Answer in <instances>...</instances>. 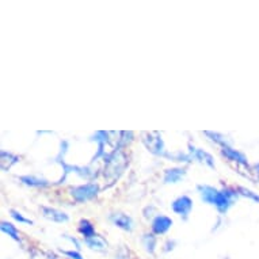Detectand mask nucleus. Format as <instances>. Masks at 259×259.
<instances>
[{
	"mask_svg": "<svg viewBox=\"0 0 259 259\" xmlns=\"http://www.w3.org/2000/svg\"><path fill=\"white\" fill-rule=\"evenodd\" d=\"M191 152H194L195 159H198V160H201V162H205V163H208L210 167H214L213 159H212V156H210L209 154H206V152H204V151H201V150H195V148H193V150H191Z\"/></svg>",
	"mask_w": 259,
	"mask_h": 259,
	"instance_id": "nucleus-12",
	"label": "nucleus"
},
{
	"mask_svg": "<svg viewBox=\"0 0 259 259\" xmlns=\"http://www.w3.org/2000/svg\"><path fill=\"white\" fill-rule=\"evenodd\" d=\"M183 175H184V170L182 169L167 170L165 176L166 183H176V182H179V179L183 176Z\"/></svg>",
	"mask_w": 259,
	"mask_h": 259,
	"instance_id": "nucleus-8",
	"label": "nucleus"
},
{
	"mask_svg": "<svg viewBox=\"0 0 259 259\" xmlns=\"http://www.w3.org/2000/svg\"><path fill=\"white\" fill-rule=\"evenodd\" d=\"M42 212H44V216H45L46 219L52 220V221H55V223H65V221H68V214H65L64 212H60V210L57 209H53V208H42Z\"/></svg>",
	"mask_w": 259,
	"mask_h": 259,
	"instance_id": "nucleus-5",
	"label": "nucleus"
},
{
	"mask_svg": "<svg viewBox=\"0 0 259 259\" xmlns=\"http://www.w3.org/2000/svg\"><path fill=\"white\" fill-rule=\"evenodd\" d=\"M223 152L228 156L229 159L236 160V162H239V163H242V165H244V166L247 165V160H246V158H244L243 155L239 154V152H236L235 150H231L229 147H224Z\"/></svg>",
	"mask_w": 259,
	"mask_h": 259,
	"instance_id": "nucleus-10",
	"label": "nucleus"
},
{
	"mask_svg": "<svg viewBox=\"0 0 259 259\" xmlns=\"http://www.w3.org/2000/svg\"><path fill=\"white\" fill-rule=\"evenodd\" d=\"M98 184L95 183H87V184H83V186H78L75 189H72V195L75 197L76 201H79V202H85V201H88L91 199L92 197L96 195L98 193Z\"/></svg>",
	"mask_w": 259,
	"mask_h": 259,
	"instance_id": "nucleus-2",
	"label": "nucleus"
},
{
	"mask_svg": "<svg viewBox=\"0 0 259 259\" xmlns=\"http://www.w3.org/2000/svg\"><path fill=\"white\" fill-rule=\"evenodd\" d=\"M240 191H243L244 195H249L250 198L255 199V201H259V195H255L253 191H250V190H247V189H240Z\"/></svg>",
	"mask_w": 259,
	"mask_h": 259,
	"instance_id": "nucleus-17",
	"label": "nucleus"
},
{
	"mask_svg": "<svg viewBox=\"0 0 259 259\" xmlns=\"http://www.w3.org/2000/svg\"><path fill=\"white\" fill-rule=\"evenodd\" d=\"M111 220H113V223L117 227H120V228L125 229V231H130L132 229V220L128 216H125V214H113Z\"/></svg>",
	"mask_w": 259,
	"mask_h": 259,
	"instance_id": "nucleus-7",
	"label": "nucleus"
},
{
	"mask_svg": "<svg viewBox=\"0 0 259 259\" xmlns=\"http://www.w3.org/2000/svg\"><path fill=\"white\" fill-rule=\"evenodd\" d=\"M86 244H87L88 247H91V249L99 250V251L105 250L106 247L105 240L102 239V238H99V236H94V238H90V239H86Z\"/></svg>",
	"mask_w": 259,
	"mask_h": 259,
	"instance_id": "nucleus-11",
	"label": "nucleus"
},
{
	"mask_svg": "<svg viewBox=\"0 0 259 259\" xmlns=\"http://www.w3.org/2000/svg\"><path fill=\"white\" fill-rule=\"evenodd\" d=\"M80 232L85 235L86 239H90V238L96 236V235H95L94 227H92L91 223H88L87 220H82V221H80Z\"/></svg>",
	"mask_w": 259,
	"mask_h": 259,
	"instance_id": "nucleus-9",
	"label": "nucleus"
},
{
	"mask_svg": "<svg viewBox=\"0 0 259 259\" xmlns=\"http://www.w3.org/2000/svg\"><path fill=\"white\" fill-rule=\"evenodd\" d=\"M11 214H12V217L16 220V221H19V223H23V224H33V221L29 219H25L19 212H16V210H11Z\"/></svg>",
	"mask_w": 259,
	"mask_h": 259,
	"instance_id": "nucleus-16",
	"label": "nucleus"
},
{
	"mask_svg": "<svg viewBox=\"0 0 259 259\" xmlns=\"http://www.w3.org/2000/svg\"><path fill=\"white\" fill-rule=\"evenodd\" d=\"M171 225H173V220L166 216H158L152 223V228L155 234H166Z\"/></svg>",
	"mask_w": 259,
	"mask_h": 259,
	"instance_id": "nucleus-4",
	"label": "nucleus"
},
{
	"mask_svg": "<svg viewBox=\"0 0 259 259\" xmlns=\"http://www.w3.org/2000/svg\"><path fill=\"white\" fill-rule=\"evenodd\" d=\"M143 242H144L145 249L148 250L151 254H152L155 250V244H156V239H155L154 235H144V239H143Z\"/></svg>",
	"mask_w": 259,
	"mask_h": 259,
	"instance_id": "nucleus-15",
	"label": "nucleus"
},
{
	"mask_svg": "<svg viewBox=\"0 0 259 259\" xmlns=\"http://www.w3.org/2000/svg\"><path fill=\"white\" fill-rule=\"evenodd\" d=\"M198 190L201 191V197L205 202L216 205L221 213L227 212V209L232 205V198L236 197V193H234V191H229V190L219 191L210 186H198Z\"/></svg>",
	"mask_w": 259,
	"mask_h": 259,
	"instance_id": "nucleus-1",
	"label": "nucleus"
},
{
	"mask_svg": "<svg viewBox=\"0 0 259 259\" xmlns=\"http://www.w3.org/2000/svg\"><path fill=\"white\" fill-rule=\"evenodd\" d=\"M145 141H147V144H148V148H150L154 154H163V141H162V137H160L158 133H156V137H154V135H150L145 139Z\"/></svg>",
	"mask_w": 259,
	"mask_h": 259,
	"instance_id": "nucleus-6",
	"label": "nucleus"
},
{
	"mask_svg": "<svg viewBox=\"0 0 259 259\" xmlns=\"http://www.w3.org/2000/svg\"><path fill=\"white\" fill-rule=\"evenodd\" d=\"M193 208V202H191V199L189 197H179L178 199H175L174 202H173V210H174L175 213H178L179 216H182L183 219H187V216H189L190 210Z\"/></svg>",
	"mask_w": 259,
	"mask_h": 259,
	"instance_id": "nucleus-3",
	"label": "nucleus"
},
{
	"mask_svg": "<svg viewBox=\"0 0 259 259\" xmlns=\"http://www.w3.org/2000/svg\"><path fill=\"white\" fill-rule=\"evenodd\" d=\"M1 231H3V232H5V234L10 235L11 238H14L15 240H19V236H18V231H16V229L14 228V225L10 224V223H5V221H3V223H1Z\"/></svg>",
	"mask_w": 259,
	"mask_h": 259,
	"instance_id": "nucleus-13",
	"label": "nucleus"
},
{
	"mask_svg": "<svg viewBox=\"0 0 259 259\" xmlns=\"http://www.w3.org/2000/svg\"><path fill=\"white\" fill-rule=\"evenodd\" d=\"M20 179H22V182H25L26 184H29V186H46L48 184L46 180L37 179L34 176H22Z\"/></svg>",
	"mask_w": 259,
	"mask_h": 259,
	"instance_id": "nucleus-14",
	"label": "nucleus"
},
{
	"mask_svg": "<svg viewBox=\"0 0 259 259\" xmlns=\"http://www.w3.org/2000/svg\"><path fill=\"white\" fill-rule=\"evenodd\" d=\"M64 254H67L72 259H83L82 258V255H80L79 253H75V251H64Z\"/></svg>",
	"mask_w": 259,
	"mask_h": 259,
	"instance_id": "nucleus-18",
	"label": "nucleus"
}]
</instances>
